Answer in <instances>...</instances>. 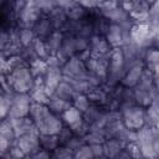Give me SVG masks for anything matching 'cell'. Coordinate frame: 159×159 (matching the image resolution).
Masks as SVG:
<instances>
[{"instance_id":"1","label":"cell","mask_w":159,"mask_h":159,"mask_svg":"<svg viewBox=\"0 0 159 159\" xmlns=\"http://www.w3.org/2000/svg\"><path fill=\"white\" fill-rule=\"evenodd\" d=\"M135 143L139 147L142 158L154 159L159 157V132L158 127L143 125L137 129Z\"/></svg>"},{"instance_id":"2","label":"cell","mask_w":159,"mask_h":159,"mask_svg":"<svg viewBox=\"0 0 159 159\" xmlns=\"http://www.w3.org/2000/svg\"><path fill=\"white\" fill-rule=\"evenodd\" d=\"M6 78L12 91L17 93H29L35 81V77L32 76L29 66L19 67L10 71L9 73H6Z\"/></svg>"},{"instance_id":"3","label":"cell","mask_w":159,"mask_h":159,"mask_svg":"<svg viewBox=\"0 0 159 159\" xmlns=\"http://www.w3.org/2000/svg\"><path fill=\"white\" fill-rule=\"evenodd\" d=\"M122 116V122L128 129L137 130L144 125V107L138 104H132L127 108L119 111Z\"/></svg>"},{"instance_id":"4","label":"cell","mask_w":159,"mask_h":159,"mask_svg":"<svg viewBox=\"0 0 159 159\" xmlns=\"http://www.w3.org/2000/svg\"><path fill=\"white\" fill-rule=\"evenodd\" d=\"M31 97L29 93H17L14 92L11 97V104L6 118H20L29 116L30 106H31Z\"/></svg>"},{"instance_id":"5","label":"cell","mask_w":159,"mask_h":159,"mask_svg":"<svg viewBox=\"0 0 159 159\" xmlns=\"http://www.w3.org/2000/svg\"><path fill=\"white\" fill-rule=\"evenodd\" d=\"M61 71H62V76L66 78H82L87 73L84 62H82L77 55L71 56L61 66Z\"/></svg>"},{"instance_id":"6","label":"cell","mask_w":159,"mask_h":159,"mask_svg":"<svg viewBox=\"0 0 159 159\" xmlns=\"http://www.w3.org/2000/svg\"><path fill=\"white\" fill-rule=\"evenodd\" d=\"M129 31L130 30H125L118 24H109L104 37L112 48L122 47L125 42L129 41Z\"/></svg>"},{"instance_id":"7","label":"cell","mask_w":159,"mask_h":159,"mask_svg":"<svg viewBox=\"0 0 159 159\" xmlns=\"http://www.w3.org/2000/svg\"><path fill=\"white\" fill-rule=\"evenodd\" d=\"M108 53H106V55H91L88 61L84 63L87 71H89V72L94 73L96 76H98L99 78H102L103 83H104V80H106V76L108 72V65H109Z\"/></svg>"},{"instance_id":"8","label":"cell","mask_w":159,"mask_h":159,"mask_svg":"<svg viewBox=\"0 0 159 159\" xmlns=\"http://www.w3.org/2000/svg\"><path fill=\"white\" fill-rule=\"evenodd\" d=\"M43 14L41 12V10L39 7H36L35 5L27 2L26 6L17 14L16 16V24L17 27H32L35 25V22L42 16Z\"/></svg>"},{"instance_id":"9","label":"cell","mask_w":159,"mask_h":159,"mask_svg":"<svg viewBox=\"0 0 159 159\" xmlns=\"http://www.w3.org/2000/svg\"><path fill=\"white\" fill-rule=\"evenodd\" d=\"M39 135H40V133L35 132V133L22 134L16 138V145L21 149V152L25 154V157H31L37 149H40Z\"/></svg>"},{"instance_id":"10","label":"cell","mask_w":159,"mask_h":159,"mask_svg":"<svg viewBox=\"0 0 159 159\" xmlns=\"http://www.w3.org/2000/svg\"><path fill=\"white\" fill-rule=\"evenodd\" d=\"M63 76H62V71L61 67H48L46 72L42 76V81H43V86H45V91L48 96H51L56 88V86L62 81Z\"/></svg>"},{"instance_id":"11","label":"cell","mask_w":159,"mask_h":159,"mask_svg":"<svg viewBox=\"0 0 159 159\" xmlns=\"http://www.w3.org/2000/svg\"><path fill=\"white\" fill-rule=\"evenodd\" d=\"M14 128V132H15V135L16 138L22 135V134H27V133H35V132H39L34 120L26 116V117H20V118H7Z\"/></svg>"},{"instance_id":"12","label":"cell","mask_w":159,"mask_h":159,"mask_svg":"<svg viewBox=\"0 0 159 159\" xmlns=\"http://www.w3.org/2000/svg\"><path fill=\"white\" fill-rule=\"evenodd\" d=\"M88 48L91 51V55H106L111 51L112 47L109 46L104 36L93 34L88 39Z\"/></svg>"},{"instance_id":"13","label":"cell","mask_w":159,"mask_h":159,"mask_svg":"<svg viewBox=\"0 0 159 159\" xmlns=\"http://www.w3.org/2000/svg\"><path fill=\"white\" fill-rule=\"evenodd\" d=\"M143 70H144V65L143 63H138V65H134V66L129 67L124 72V75H123V77L120 80V83L119 84H122L124 87L133 88L138 83V81H139V78L142 76Z\"/></svg>"},{"instance_id":"14","label":"cell","mask_w":159,"mask_h":159,"mask_svg":"<svg viewBox=\"0 0 159 159\" xmlns=\"http://www.w3.org/2000/svg\"><path fill=\"white\" fill-rule=\"evenodd\" d=\"M148 9L149 5L147 2H139L134 4L132 9L128 11L129 19L133 21V24H144L148 21Z\"/></svg>"},{"instance_id":"15","label":"cell","mask_w":159,"mask_h":159,"mask_svg":"<svg viewBox=\"0 0 159 159\" xmlns=\"http://www.w3.org/2000/svg\"><path fill=\"white\" fill-rule=\"evenodd\" d=\"M32 30L35 32V36L37 39H41V40H46L50 34L53 31V27L48 20V17L46 15H42L36 22L35 25L32 26Z\"/></svg>"},{"instance_id":"16","label":"cell","mask_w":159,"mask_h":159,"mask_svg":"<svg viewBox=\"0 0 159 159\" xmlns=\"http://www.w3.org/2000/svg\"><path fill=\"white\" fill-rule=\"evenodd\" d=\"M102 16L109 22V24H122L123 21L129 19V14L125 9H123L120 5H117L112 7L111 10L102 14Z\"/></svg>"},{"instance_id":"17","label":"cell","mask_w":159,"mask_h":159,"mask_svg":"<svg viewBox=\"0 0 159 159\" xmlns=\"http://www.w3.org/2000/svg\"><path fill=\"white\" fill-rule=\"evenodd\" d=\"M143 65L145 68L152 71L153 73L158 75V67H159V52L157 47H148L145 48L144 56H143Z\"/></svg>"},{"instance_id":"18","label":"cell","mask_w":159,"mask_h":159,"mask_svg":"<svg viewBox=\"0 0 159 159\" xmlns=\"http://www.w3.org/2000/svg\"><path fill=\"white\" fill-rule=\"evenodd\" d=\"M159 123V104L158 101H153L144 108V124L149 127H158Z\"/></svg>"},{"instance_id":"19","label":"cell","mask_w":159,"mask_h":159,"mask_svg":"<svg viewBox=\"0 0 159 159\" xmlns=\"http://www.w3.org/2000/svg\"><path fill=\"white\" fill-rule=\"evenodd\" d=\"M124 145L125 144L117 138H108L103 142V154L106 158H116Z\"/></svg>"},{"instance_id":"20","label":"cell","mask_w":159,"mask_h":159,"mask_svg":"<svg viewBox=\"0 0 159 159\" xmlns=\"http://www.w3.org/2000/svg\"><path fill=\"white\" fill-rule=\"evenodd\" d=\"M63 36H65V34L61 30H53L50 34V36L45 40V43H46V47H47L50 55H56L58 52V50L61 48V45H62Z\"/></svg>"},{"instance_id":"21","label":"cell","mask_w":159,"mask_h":159,"mask_svg":"<svg viewBox=\"0 0 159 159\" xmlns=\"http://www.w3.org/2000/svg\"><path fill=\"white\" fill-rule=\"evenodd\" d=\"M53 27V30H61L62 26L65 25V22L68 20L66 16V12L62 7H53L47 15H46Z\"/></svg>"},{"instance_id":"22","label":"cell","mask_w":159,"mask_h":159,"mask_svg":"<svg viewBox=\"0 0 159 159\" xmlns=\"http://www.w3.org/2000/svg\"><path fill=\"white\" fill-rule=\"evenodd\" d=\"M52 94H55V96H57V97H60L62 99H66V101L72 102L76 92H75L72 84L68 81H66L65 78H62V81L56 86V88H55V91H53Z\"/></svg>"},{"instance_id":"23","label":"cell","mask_w":159,"mask_h":159,"mask_svg":"<svg viewBox=\"0 0 159 159\" xmlns=\"http://www.w3.org/2000/svg\"><path fill=\"white\" fill-rule=\"evenodd\" d=\"M71 106H72V102L66 101V99H62V98H60V97H57V96H55V94H51L50 98H48V102H47L48 109H50L52 113L58 114V116H60L65 109H67V108L71 107Z\"/></svg>"},{"instance_id":"24","label":"cell","mask_w":159,"mask_h":159,"mask_svg":"<svg viewBox=\"0 0 159 159\" xmlns=\"http://www.w3.org/2000/svg\"><path fill=\"white\" fill-rule=\"evenodd\" d=\"M66 12V16L68 20H83L87 15V11L82 5H80L78 2L72 1L66 9H63Z\"/></svg>"},{"instance_id":"25","label":"cell","mask_w":159,"mask_h":159,"mask_svg":"<svg viewBox=\"0 0 159 159\" xmlns=\"http://www.w3.org/2000/svg\"><path fill=\"white\" fill-rule=\"evenodd\" d=\"M60 117H61L63 124L70 127V125H72V124H75L76 122H78V120L82 119V112H80L77 108H75L73 106H71V107H68L67 109H65V111L60 114Z\"/></svg>"},{"instance_id":"26","label":"cell","mask_w":159,"mask_h":159,"mask_svg":"<svg viewBox=\"0 0 159 159\" xmlns=\"http://www.w3.org/2000/svg\"><path fill=\"white\" fill-rule=\"evenodd\" d=\"M39 143H40V148H42L50 153L53 152L60 145L57 134H40Z\"/></svg>"},{"instance_id":"27","label":"cell","mask_w":159,"mask_h":159,"mask_svg":"<svg viewBox=\"0 0 159 159\" xmlns=\"http://www.w3.org/2000/svg\"><path fill=\"white\" fill-rule=\"evenodd\" d=\"M102 108H103V107H101V106H97V104H94V103H91V104L88 106V108L82 113L83 120L87 122L88 124H91L92 122H94V120L103 113V109H102Z\"/></svg>"},{"instance_id":"28","label":"cell","mask_w":159,"mask_h":159,"mask_svg":"<svg viewBox=\"0 0 159 159\" xmlns=\"http://www.w3.org/2000/svg\"><path fill=\"white\" fill-rule=\"evenodd\" d=\"M29 68H30V71H31V73H32V76H34L35 78L42 77L43 73H45L46 70H47V63H46L45 60L37 57V58H35L32 62L29 63Z\"/></svg>"},{"instance_id":"29","label":"cell","mask_w":159,"mask_h":159,"mask_svg":"<svg viewBox=\"0 0 159 159\" xmlns=\"http://www.w3.org/2000/svg\"><path fill=\"white\" fill-rule=\"evenodd\" d=\"M35 39L36 36L32 27H21V29L19 27V42L22 47L31 45Z\"/></svg>"},{"instance_id":"30","label":"cell","mask_w":159,"mask_h":159,"mask_svg":"<svg viewBox=\"0 0 159 159\" xmlns=\"http://www.w3.org/2000/svg\"><path fill=\"white\" fill-rule=\"evenodd\" d=\"M24 66H29V65H27L26 61L21 57L20 53L6 57V73H9L10 71H12V70H15V68L24 67Z\"/></svg>"},{"instance_id":"31","label":"cell","mask_w":159,"mask_h":159,"mask_svg":"<svg viewBox=\"0 0 159 159\" xmlns=\"http://www.w3.org/2000/svg\"><path fill=\"white\" fill-rule=\"evenodd\" d=\"M89 104H91V101H89L88 96L83 94V93H76L73 99H72V106L75 108H77L80 112H82V113L88 108Z\"/></svg>"},{"instance_id":"32","label":"cell","mask_w":159,"mask_h":159,"mask_svg":"<svg viewBox=\"0 0 159 159\" xmlns=\"http://www.w3.org/2000/svg\"><path fill=\"white\" fill-rule=\"evenodd\" d=\"M86 144H102L106 140L103 130H88V133L83 137Z\"/></svg>"},{"instance_id":"33","label":"cell","mask_w":159,"mask_h":159,"mask_svg":"<svg viewBox=\"0 0 159 159\" xmlns=\"http://www.w3.org/2000/svg\"><path fill=\"white\" fill-rule=\"evenodd\" d=\"M31 45H32V47H34V50H35L37 57H40V58H42V60H46V58H47V56H48L50 53H48V50H47V47H46L45 40H41V39H37V37H36Z\"/></svg>"},{"instance_id":"34","label":"cell","mask_w":159,"mask_h":159,"mask_svg":"<svg viewBox=\"0 0 159 159\" xmlns=\"http://www.w3.org/2000/svg\"><path fill=\"white\" fill-rule=\"evenodd\" d=\"M12 94H14V92L12 93H4L0 97V118L1 119L7 117V113H9V109H10V104H11Z\"/></svg>"},{"instance_id":"35","label":"cell","mask_w":159,"mask_h":159,"mask_svg":"<svg viewBox=\"0 0 159 159\" xmlns=\"http://www.w3.org/2000/svg\"><path fill=\"white\" fill-rule=\"evenodd\" d=\"M51 158H56V159H71V158H73V152L70 150L66 145L60 144L53 152H51Z\"/></svg>"},{"instance_id":"36","label":"cell","mask_w":159,"mask_h":159,"mask_svg":"<svg viewBox=\"0 0 159 159\" xmlns=\"http://www.w3.org/2000/svg\"><path fill=\"white\" fill-rule=\"evenodd\" d=\"M70 129L72 130L73 135H77V137H84L87 133H88V123L83 120V118L78 122H76L75 124L70 125Z\"/></svg>"},{"instance_id":"37","label":"cell","mask_w":159,"mask_h":159,"mask_svg":"<svg viewBox=\"0 0 159 159\" xmlns=\"http://www.w3.org/2000/svg\"><path fill=\"white\" fill-rule=\"evenodd\" d=\"M73 158L76 159H92L93 158V154H92V150H91V147L89 144H82L73 154Z\"/></svg>"},{"instance_id":"38","label":"cell","mask_w":159,"mask_h":159,"mask_svg":"<svg viewBox=\"0 0 159 159\" xmlns=\"http://www.w3.org/2000/svg\"><path fill=\"white\" fill-rule=\"evenodd\" d=\"M93 34H94V31H93V25H92V22L83 20L82 26H81V29H80V31H78L77 35H78V36H82V37H86V39H89Z\"/></svg>"},{"instance_id":"39","label":"cell","mask_w":159,"mask_h":159,"mask_svg":"<svg viewBox=\"0 0 159 159\" xmlns=\"http://www.w3.org/2000/svg\"><path fill=\"white\" fill-rule=\"evenodd\" d=\"M82 144H84V140H83V138L82 137H77V135H72L70 139H68V142L66 143V144H63V145H66L70 150H72L73 152V154H75V152L82 145Z\"/></svg>"},{"instance_id":"40","label":"cell","mask_w":159,"mask_h":159,"mask_svg":"<svg viewBox=\"0 0 159 159\" xmlns=\"http://www.w3.org/2000/svg\"><path fill=\"white\" fill-rule=\"evenodd\" d=\"M72 135H73V133H72V130L70 129V127H68V125H63V127L60 129V132L57 133V138H58L60 144H66V143L68 142V139H70Z\"/></svg>"},{"instance_id":"41","label":"cell","mask_w":159,"mask_h":159,"mask_svg":"<svg viewBox=\"0 0 159 159\" xmlns=\"http://www.w3.org/2000/svg\"><path fill=\"white\" fill-rule=\"evenodd\" d=\"M124 149L128 152L129 157L130 158H142V154H140V150H139V147L137 145L135 142H130V143H127L124 145Z\"/></svg>"},{"instance_id":"42","label":"cell","mask_w":159,"mask_h":159,"mask_svg":"<svg viewBox=\"0 0 159 159\" xmlns=\"http://www.w3.org/2000/svg\"><path fill=\"white\" fill-rule=\"evenodd\" d=\"M75 45H76V52L77 53L83 51V50H87L88 48V39L76 35L75 36Z\"/></svg>"},{"instance_id":"43","label":"cell","mask_w":159,"mask_h":159,"mask_svg":"<svg viewBox=\"0 0 159 159\" xmlns=\"http://www.w3.org/2000/svg\"><path fill=\"white\" fill-rule=\"evenodd\" d=\"M12 144H15V143H12L6 137H4V135L0 134V157H5Z\"/></svg>"},{"instance_id":"44","label":"cell","mask_w":159,"mask_h":159,"mask_svg":"<svg viewBox=\"0 0 159 159\" xmlns=\"http://www.w3.org/2000/svg\"><path fill=\"white\" fill-rule=\"evenodd\" d=\"M9 45H10V39L7 30L0 29V52H4Z\"/></svg>"},{"instance_id":"45","label":"cell","mask_w":159,"mask_h":159,"mask_svg":"<svg viewBox=\"0 0 159 159\" xmlns=\"http://www.w3.org/2000/svg\"><path fill=\"white\" fill-rule=\"evenodd\" d=\"M89 147H91L93 158H102V157H104V154H103V143L102 144H89Z\"/></svg>"},{"instance_id":"46","label":"cell","mask_w":159,"mask_h":159,"mask_svg":"<svg viewBox=\"0 0 159 159\" xmlns=\"http://www.w3.org/2000/svg\"><path fill=\"white\" fill-rule=\"evenodd\" d=\"M30 158H36V159H47V158H51V153L50 152H47V150H45V149H42V148H40V149H37Z\"/></svg>"},{"instance_id":"47","label":"cell","mask_w":159,"mask_h":159,"mask_svg":"<svg viewBox=\"0 0 159 159\" xmlns=\"http://www.w3.org/2000/svg\"><path fill=\"white\" fill-rule=\"evenodd\" d=\"M6 75V56L0 52V76Z\"/></svg>"},{"instance_id":"48","label":"cell","mask_w":159,"mask_h":159,"mask_svg":"<svg viewBox=\"0 0 159 159\" xmlns=\"http://www.w3.org/2000/svg\"><path fill=\"white\" fill-rule=\"evenodd\" d=\"M53 1L57 7H62V9H66L72 2V0H53Z\"/></svg>"},{"instance_id":"49","label":"cell","mask_w":159,"mask_h":159,"mask_svg":"<svg viewBox=\"0 0 159 159\" xmlns=\"http://www.w3.org/2000/svg\"><path fill=\"white\" fill-rule=\"evenodd\" d=\"M143 1H144V2H147L148 5H150V4H153V2H154V1H157V0H143Z\"/></svg>"},{"instance_id":"50","label":"cell","mask_w":159,"mask_h":159,"mask_svg":"<svg viewBox=\"0 0 159 159\" xmlns=\"http://www.w3.org/2000/svg\"><path fill=\"white\" fill-rule=\"evenodd\" d=\"M2 94H4V91H2V88H1V87H0V97H1V96H2Z\"/></svg>"},{"instance_id":"51","label":"cell","mask_w":159,"mask_h":159,"mask_svg":"<svg viewBox=\"0 0 159 159\" xmlns=\"http://www.w3.org/2000/svg\"><path fill=\"white\" fill-rule=\"evenodd\" d=\"M1 120H2V119H1V118H0V122H1Z\"/></svg>"}]
</instances>
